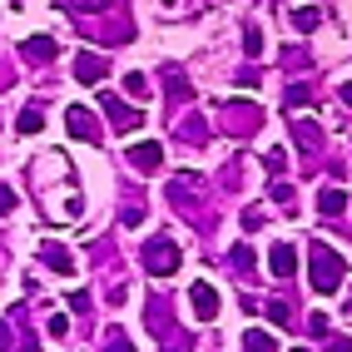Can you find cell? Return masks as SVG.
Here are the masks:
<instances>
[{
	"mask_svg": "<svg viewBox=\"0 0 352 352\" xmlns=\"http://www.w3.org/2000/svg\"><path fill=\"white\" fill-rule=\"evenodd\" d=\"M65 124H69V134H75V139H100V124H95V114H89L85 104H69Z\"/></svg>",
	"mask_w": 352,
	"mask_h": 352,
	"instance_id": "cell-5",
	"label": "cell"
},
{
	"mask_svg": "<svg viewBox=\"0 0 352 352\" xmlns=\"http://www.w3.org/2000/svg\"><path fill=\"white\" fill-rule=\"evenodd\" d=\"M233 268L248 273V268H253V253H248V248H233Z\"/></svg>",
	"mask_w": 352,
	"mask_h": 352,
	"instance_id": "cell-17",
	"label": "cell"
},
{
	"mask_svg": "<svg viewBox=\"0 0 352 352\" xmlns=\"http://www.w3.org/2000/svg\"><path fill=\"white\" fill-rule=\"evenodd\" d=\"M293 25H298L302 35H313V30L322 25V20H318V10H313V6H302V10H293Z\"/></svg>",
	"mask_w": 352,
	"mask_h": 352,
	"instance_id": "cell-13",
	"label": "cell"
},
{
	"mask_svg": "<svg viewBox=\"0 0 352 352\" xmlns=\"http://www.w3.org/2000/svg\"><path fill=\"white\" fill-rule=\"evenodd\" d=\"M20 50H25V60H55V55H60V45H55L50 35H30L25 45H20Z\"/></svg>",
	"mask_w": 352,
	"mask_h": 352,
	"instance_id": "cell-10",
	"label": "cell"
},
{
	"mask_svg": "<svg viewBox=\"0 0 352 352\" xmlns=\"http://www.w3.org/2000/svg\"><path fill=\"white\" fill-rule=\"evenodd\" d=\"M0 208H15V189H6V184H0Z\"/></svg>",
	"mask_w": 352,
	"mask_h": 352,
	"instance_id": "cell-21",
	"label": "cell"
},
{
	"mask_svg": "<svg viewBox=\"0 0 352 352\" xmlns=\"http://www.w3.org/2000/svg\"><path fill=\"white\" fill-rule=\"evenodd\" d=\"M129 159H134V169L154 174L159 164H164V149H159V144H134V149H129Z\"/></svg>",
	"mask_w": 352,
	"mask_h": 352,
	"instance_id": "cell-9",
	"label": "cell"
},
{
	"mask_svg": "<svg viewBox=\"0 0 352 352\" xmlns=\"http://www.w3.org/2000/svg\"><path fill=\"white\" fill-rule=\"evenodd\" d=\"M124 89H129V95H144L149 80H144V75H124Z\"/></svg>",
	"mask_w": 352,
	"mask_h": 352,
	"instance_id": "cell-18",
	"label": "cell"
},
{
	"mask_svg": "<svg viewBox=\"0 0 352 352\" xmlns=\"http://www.w3.org/2000/svg\"><path fill=\"white\" fill-rule=\"evenodd\" d=\"M318 208H322V214H342V208H347V194H342V189H322V194H318Z\"/></svg>",
	"mask_w": 352,
	"mask_h": 352,
	"instance_id": "cell-11",
	"label": "cell"
},
{
	"mask_svg": "<svg viewBox=\"0 0 352 352\" xmlns=\"http://www.w3.org/2000/svg\"><path fill=\"white\" fill-rule=\"evenodd\" d=\"M100 104H104V114H109L114 129H139V124H144V109H129V104H120L114 95H104Z\"/></svg>",
	"mask_w": 352,
	"mask_h": 352,
	"instance_id": "cell-4",
	"label": "cell"
},
{
	"mask_svg": "<svg viewBox=\"0 0 352 352\" xmlns=\"http://www.w3.org/2000/svg\"><path fill=\"white\" fill-rule=\"evenodd\" d=\"M189 302H194V318H199V322H214V318H219V293H214V283H194V288H189Z\"/></svg>",
	"mask_w": 352,
	"mask_h": 352,
	"instance_id": "cell-3",
	"label": "cell"
},
{
	"mask_svg": "<svg viewBox=\"0 0 352 352\" xmlns=\"http://www.w3.org/2000/svg\"><path fill=\"white\" fill-rule=\"evenodd\" d=\"M308 273H313V288L327 298V293H338L342 288V273H347V263H342V258L333 253V248H327V243H313V253H308Z\"/></svg>",
	"mask_w": 352,
	"mask_h": 352,
	"instance_id": "cell-1",
	"label": "cell"
},
{
	"mask_svg": "<svg viewBox=\"0 0 352 352\" xmlns=\"http://www.w3.org/2000/svg\"><path fill=\"white\" fill-rule=\"evenodd\" d=\"M243 55H248V60L263 55V30H258V25H248V30H243Z\"/></svg>",
	"mask_w": 352,
	"mask_h": 352,
	"instance_id": "cell-14",
	"label": "cell"
},
{
	"mask_svg": "<svg viewBox=\"0 0 352 352\" xmlns=\"http://www.w3.org/2000/svg\"><path fill=\"white\" fill-rule=\"evenodd\" d=\"M144 268H149L154 278H174V273H179V248H174L169 239H154V243L144 248Z\"/></svg>",
	"mask_w": 352,
	"mask_h": 352,
	"instance_id": "cell-2",
	"label": "cell"
},
{
	"mask_svg": "<svg viewBox=\"0 0 352 352\" xmlns=\"http://www.w3.org/2000/svg\"><path fill=\"white\" fill-rule=\"evenodd\" d=\"M243 228L253 233V228H263V214H258V208H248V214H243Z\"/></svg>",
	"mask_w": 352,
	"mask_h": 352,
	"instance_id": "cell-20",
	"label": "cell"
},
{
	"mask_svg": "<svg viewBox=\"0 0 352 352\" xmlns=\"http://www.w3.org/2000/svg\"><path fill=\"white\" fill-rule=\"evenodd\" d=\"M40 263L50 268V273H75V258H69L60 243H45V248H40Z\"/></svg>",
	"mask_w": 352,
	"mask_h": 352,
	"instance_id": "cell-8",
	"label": "cell"
},
{
	"mask_svg": "<svg viewBox=\"0 0 352 352\" xmlns=\"http://www.w3.org/2000/svg\"><path fill=\"white\" fill-rule=\"evenodd\" d=\"M293 268H298V248H293V243H273L268 273H273V278H293Z\"/></svg>",
	"mask_w": 352,
	"mask_h": 352,
	"instance_id": "cell-6",
	"label": "cell"
},
{
	"mask_svg": "<svg viewBox=\"0 0 352 352\" xmlns=\"http://www.w3.org/2000/svg\"><path fill=\"white\" fill-rule=\"evenodd\" d=\"M75 75H80V85H100V80L109 75V65H104L100 55H80V60H75Z\"/></svg>",
	"mask_w": 352,
	"mask_h": 352,
	"instance_id": "cell-7",
	"label": "cell"
},
{
	"mask_svg": "<svg viewBox=\"0 0 352 352\" xmlns=\"http://www.w3.org/2000/svg\"><path fill=\"white\" fill-rule=\"evenodd\" d=\"M243 347H248V352H273L278 342L263 333V327H253V333H243Z\"/></svg>",
	"mask_w": 352,
	"mask_h": 352,
	"instance_id": "cell-12",
	"label": "cell"
},
{
	"mask_svg": "<svg viewBox=\"0 0 352 352\" xmlns=\"http://www.w3.org/2000/svg\"><path fill=\"white\" fill-rule=\"evenodd\" d=\"M60 6H69V10H104V6H114V0H60Z\"/></svg>",
	"mask_w": 352,
	"mask_h": 352,
	"instance_id": "cell-16",
	"label": "cell"
},
{
	"mask_svg": "<svg viewBox=\"0 0 352 352\" xmlns=\"http://www.w3.org/2000/svg\"><path fill=\"white\" fill-rule=\"evenodd\" d=\"M342 104H352V85H342Z\"/></svg>",
	"mask_w": 352,
	"mask_h": 352,
	"instance_id": "cell-22",
	"label": "cell"
},
{
	"mask_svg": "<svg viewBox=\"0 0 352 352\" xmlns=\"http://www.w3.org/2000/svg\"><path fill=\"white\" fill-rule=\"evenodd\" d=\"M15 124H20V134H35V129H45V114H40V109H20Z\"/></svg>",
	"mask_w": 352,
	"mask_h": 352,
	"instance_id": "cell-15",
	"label": "cell"
},
{
	"mask_svg": "<svg viewBox=\"0 0 352 352\" xmlns=\"http://www.w3.org/2000/svg\"><path fill=\"white\" fill-rule=\"evenodd\" d=\"M65 333H69V318L55 313V318H50V338H65Z\"/></svg>",
	"mask_w": 352,
	"mask_h": 352,
	"instance_id": "cell-19",
	"label": "cell"
},
{
	"mask_svg": "<svg viewBox=\"0 0 352 352\" xmlns=\"http://www.w3.org/2000/svg\"><path fill=\"white\" fill-rule=\"evenodd\" d=\"M6 338H10V333H6V322H0V347H6Z\"/></svg>",
	"mask_w": 352,
	"mask_h": 352,
	"instance_id": "cell-23",
	"label": "cell"
}]
</instances>
